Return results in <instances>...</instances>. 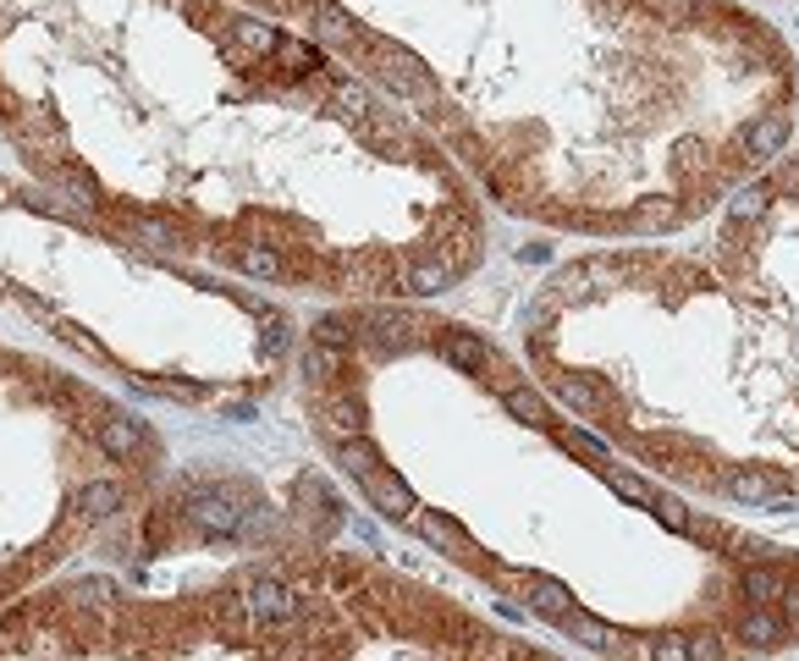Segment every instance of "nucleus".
Returning a JSON list of instances; mask_svg holds the SVG:
<instances>
[{
	"label": "nucleus",
	"instance_id": "obj_3",
	"mask_svg": "<svg viewBox=\"0 0 799 661\" xmlns=\"http://www.w3.org/2000/svg\"><path fill=\"white\" fill-rule=\"evenodd\" d=\"M717 491L733 496V502H744V507H772V513H788L794 507V485L777 480V474H766V469H750V463H733L717 480Z\"/></svg>",
	"mask_w": 799,
	"mask_h": 661
},
{
	"label": "nucleus",
	"instance_id": "obj_5",
	"mask_svg": "<svg viewBox=\"0 0 799 661\" xmlns=\"http://www.w3.org/2000/svg\"><path fill=\"white\" fill-rule=\"evenodd\" d=\"M739 584H744V595H750L755 606H772V601H783V590H788V573H783V568H772V562H744Z\"/></svg>",
	"mask_w": 799,
	"mask_h": 661
},
{
	"label": "nucleus",
	"instance_id": "obj_7",
	"mask_svg": "<svg viewBox=\"0 0 799 661\" xmlns=\"http://www.w3.org/2000/svg\"><path fill=\"white\" fill-rule=\"evenodd\" d=\"M783 617L777 612H766V606H755V612H744V623H739V639L744 645H755V650H772V645H783Z\"/></svg>",
	"mask_w": 799,
	"mask_h": 661
},
{
	"label": "nucleus",
	"instance_id": "obj_8",
	"mask_svg": "<svg viewBox=\"0 0 799 661\" xmlns=\"http://www.w3.org/2000/svg\"><path fill=\"white\" fill-rule=\"evenodd\" d=\"M640 661H689V634H651L634 645Z\"/></svg>",
	"mask_w": 799,
	"mask_h": 661
},
{
	"label": "nucleus",
	"instance_id": "obj_1",
	"mask_svg": "<svg viewBox=\"0 0 799 661\" xmlns=\"http://www.w3.org/2000/svg\"><path fill=\"white\" fill-rule=\"evenodd\" d=\"M276 661H557L353 557L254 568Z\"/></svg>",
	"mask_w": 799,
	"mask_h": 661
},
{
	"label": "nucleus",
	"instance_id": "obj_10",
	"mask_svg": "<svg viewBox=\"0 0 799 661\" xmlns=\"http://www.w3.org/2000/svg\"><path fill=\"white\" fill-rule=\"evenodd\" d=\"M783 612L799 623V584H788V590H783Z\"/></svg>",
	"mask_w": 799,
	"mask_h": 661
},
{
	"label": "nucleus",
	"instance_id": "obj_9",
	"mask_svg": "<svg viewBox=\"0 0 799 661\" xmlns=\"http://www.w3.org/2000/svg\"><path fill=\"white\" fill-rule=\"evenodd\" d=\"M689 661H728L717 634H689Z\"/></svg>",
	"mask_w": 799,
	"mask_h": 661
},
{
	"label": "nucleus",
	"instance_id": "obj_4",
	"mask_svg": "<svg viewBox=\"0 0 799 661\" xmlns=\"http://www.w3.org/2000/svg\"><path fill=\"white\" fill-rule=\"evenodd\" d=\"M226 40H232L243 56H254V61H270L276 45H281V34H276L270 23H259V18H232V23H226Z\"/></svg>",
	"mask_w": 799,
	"mask_h": 661
},
{
	"label": "nucleus",
	"instance_id": "obj_6",
	"mask_svg": "<svg viewBox=\"0 0 799 661\" xmlns=\"http://www.w3.org/2000/svg\"><path fill=\"white\" fill-rule=\"evenodd\" d=\"M601 485H607L612 496H623V502L645 507V513H651V502L662 496V491H656L651 480H640V474H629V469H618V463H607V469H601Z\"/></svg>",
	"mask_w": 799,
	"mask_h": 661
},
{
	"label": "nucleus",
	"instance_id": "obj_2",
	"mask_svg": "<svg viewBox=\"0 0 799 661\" xmlns=\"http://www.w3.org/2000/svg\"><path fill=\"white\" fill-rule=\"evenodd\" d=\"M0 661H276L254 568L193 595H133L116 579L0 606Z\"/></svg>",
	"mask_w": 799,
	"mask_h": 661
}]
</instances>
